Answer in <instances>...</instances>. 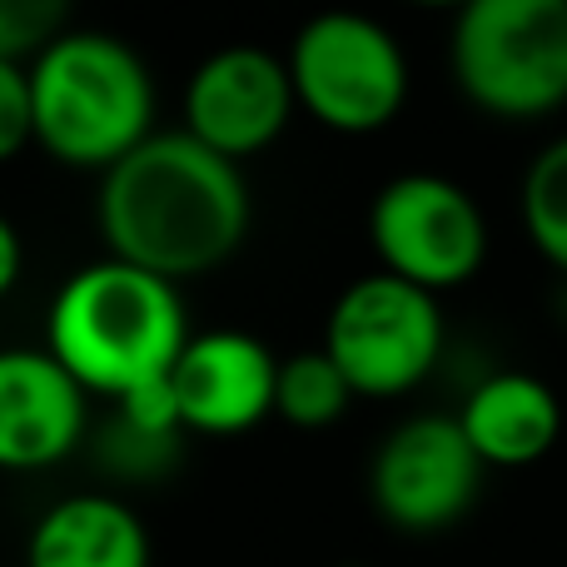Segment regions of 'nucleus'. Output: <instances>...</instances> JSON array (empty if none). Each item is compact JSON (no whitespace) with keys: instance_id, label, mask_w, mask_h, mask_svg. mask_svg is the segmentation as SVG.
<instances>
[{"instance_id":"1","label":"nucleus","mask_w":567,"mask_h":567,"mask_svg":"<svg viewBox=\"0 0 567 567\" xmlns=\"http://www.w3.org/2000/svg\"><path fill=\"white\" fill-rule=\"evenodd\" d=\"M249 185L235 159L185 130H155L135 155L100 175L95 225L110 259L185 284L239 255L249 235Z\"/></svg>"},{"instance_id":"2","label":"nucleus","mask_w":567,"mask_h":567,"mask_svg":"<svg viewBox=\"0 0 567 567\" xmlns=\"http://www.w3.org/2000/svg\"><path fill=\"white\" fill-rule=\"evenodd\" d=\"M189 339L179 284L110 255L75 269L45 313V349L80 389L110 403L169 379Z\"/></svg>"},{"instance_id":"3","label":"nucleus","mask_w":567,"mask_h":567,"mask_svg":"<svg viewBox=\"0 0 567 567\" xmlns=\"http://www.w3.org/2000/svg\"><path fill=\"white\" fill-rule=\"evenodd\" d=\"M35 145L55 165L110 175L155 135V75L130 40L70 25L30 65Z\"/></svg>"},{"instance_id":"4","label":"nucleus","mask_w":567,"mask_h":567,"mask_svg":"<svg viewBox=\"0 0 567 567\" xmlns=\"http://www.w3.org/2000/svg\"><path fill=\"white\" fill-rule=\"evenodd\" d=\"M458 90L493 120L567 105V0H473L449 35Z\"/></svg>"},{"instance_id":"5","label":"nucleus","mask_w":567,"mask_h":567,"mask_svg":"<svg viewBox=\"0 0 567 567\" xmlns=\"http://www.w3.org/2000/svg\"><path fill=\"white\" fill-rule=\"evenodd\" d=\"M284 60L299 110L333 135H379L409 100V55L399 35L353 10H329L299 25Z\"/></svg>"},{"instance_id":"6","label":"nucleus","mask_w":567,"mask_h":567,"mask_svg":"<svg viewBox=\"0 0 567 567\" xmlns=\"http://www.w3.org/2000/svg\"><path fill=\"white\" fill-rule=\"evenodd\" d=\"M319 349L339 363L353 399L413 393L443 359L439 293H423L383 269L353 279L333 299Z\"/></svg>"},{"instance_id":"7","label":"nucleus","mask_w":567,"mask_h":567,"mask_svg":"<svg viewBox=\"0 0 567 567\" xmlns=\"http://www.w3.org/2000/svg\"><path fill=\"white\" fill-rule=\"evenodd\" d=\"M369 245L383 275L423 293H449L463 289L488 259V219L478 199L449 175L413 169L373 195Z\"/></svg>"},{"instance_id":"8","label":"nucleus","mask_w":567,"mask_h":567,"mask_svg":"<svg viewBox=\"0 0 567 567\" xmlns=\"http://www.w3.org/2000/svg\"><path fill=\"white\" fill-rule=\"evenodd\" d=\"M483 458L463 439L458 419L419 413L379 443L369 463V498L399 533H443L473 508Z\"/></svg>"},{"instance_id":"9","label":"nucleus","mask_w":567,"mask_h":567,"mask_svg":"<svg viewBox=\"0 0 567 567\" xmlns=\"http://www.w3.org/2000/svg\"><path fill=\"white\" fill-rule=\"evenodd\" d=\"M299 95L289 60L265 45H225L195 65L185 85V135L225 159H249L289 130Z\"/></svg>"},{"instance_id":"10","label":"nucleus","mask_w":567,"mask_h":567,"mask_svg":"<svg viewBox=\"0 0 567 567\" xmlns=\"http://www.w3.org/2000/svg\"><path fill=\"white\" fill-rule=\"evenodd\" d=\"M169 389H175L185 433L235 439L275 413L279 359L269 343L245 329H205L185 343Z\"/></svg>"},{"instance_id":"11","label":"nucleus","mask_w":567,"mask_h":567,"mask_svg":"<svg viewBox=\"0 0 567 567\" xmlns=\"http://www.w3.org/2000/svg\"><path fill=\"white\" fill-rule=\"evenodd\" d=\"M90 393L50 349H0V473L55 468L85 443Z\"/></svg>"},{"instance_id":"12","label":"nucleus","mask_w":567,"mask_h":567,"mask_svg":"<svg viewBox=\"0 0 567 567\" xmlns=\"http://www.w3.org/2000/svg\"><path fill=\"white\" fill-rule=\"evenodd\" d=\"M453 419L483 458V468H528L558 443L563 403L538 373L503 369L473 383V393Z\"/></svg>"},{"instance_id":"13","label":"nucleus","mask_w":567,"mask_h":567,"mask_svg":"<svg viewBox=\"0 0 567 567\" xmlns=\"http://www.w3.org/2000/svg\"><path fill=\"white\" fill-rule=\"evenodd\" d=\"M25 567H150V533L115 493H70L35 518Z\"/></svg>"},{"instance_id":"14","label":"nucleus","mask_w":567,"mask_h":567,"mask_svg":"<svg viewBox=\"0 0 567 567\" xmlns=\"http://www.w3.org/2000/svg\"><path fill=\"white\" fill-rule=\"evenodd\" d=\"M179 439H185V419H179V403L169 379L135 389L125 399H115L110 413V429L100 433V463L120 473V478H155L169 468Z\"/></svg>"},{"instance_id":"15","label":"nucleus","mask_w":567,"mask_h":567,"mask_svg":"<svg viewBox=\"0 0 567 567\" xmlns=\"http://www.w3.org/2000/svg\"><path fill=\"white\" fill-rule=\"evenodd\" d=\"M353 403L349 379L323 349H303L279 359V389H275V413L293 429H329L343 409Z\"/></svg>"},{"instance_id":"16","label":"nucleus","mask_w":567,"mask_h":567,"mask_svg":"<svg viewBox=\"0 0 567 567\" xmlns=\"http://www.w3.org/2000/svg\"><path fill=\"white\" fill-rule=\"evenodd\" d=\"M523 229L533 249L567 275V135L538 150L523 175Z\"/></svg>"},{"instance_id":"17","label":"nucleus","mask_w":567,"mask_h":567,"mask_svg":"<svg viewBox=\"0 0 567 567\" xmlns=\"http://www.w3.org/2000/svg\"><path fill=\"white\" fill-rule=\"evenodd\" d=\"M70 30V10L55 0H0V65H35Z\"/></svg>"},{"instance_id":"18","label":"nucleus","mask_w":567,"mask_h":567,"mask_svg":"<svg viewBox=\"0 0 567 567\" xmlns=\"http://www.w3.org/2000/svg\"><path fill=\"white\" fill-rule=\"evenodd\" d=\"M35 145V95H30V65H0V165Z\"/></svg>"},{"instance_id":"19","label":"nucleus","mask_w":567,"mask_h":567,"mask_svg":"<svg viewBox=\"0 0 567 567\" xmlns=\"http://www.w3.org/2000/svg\"><path fill=\"white\" fill-rule=\"evenodd\" d=\"M20 269H25V245H20V229L0 215V299L20 284Z\"/></svg>"}]
</instances>
